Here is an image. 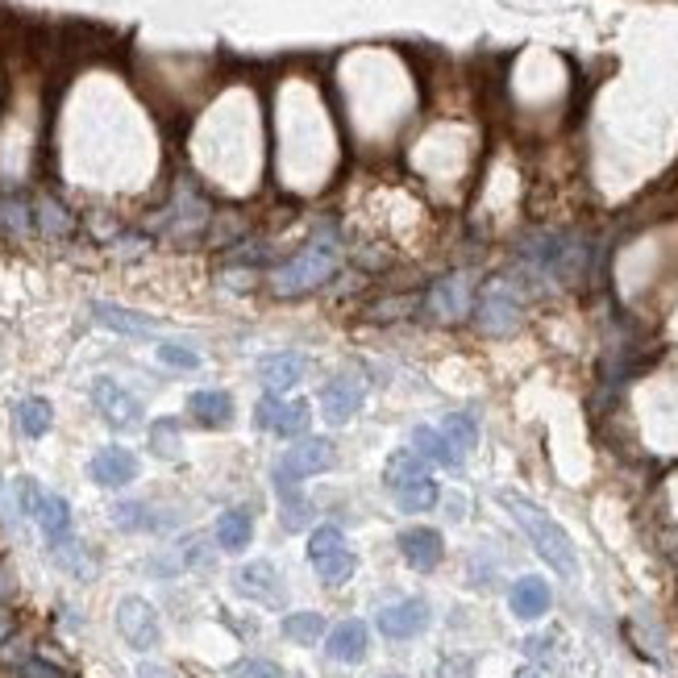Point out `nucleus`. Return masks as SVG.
Returning <instances> with one entry per match:
<instances>
[{"mask_svg": "<svg viewBox=\"0 0 678 678\" xmlns=\"http://www.w3.org/2000/svg\"><path fill=\"white\" fill-rule=\"evenodd\" d=\"M0 521L9 528H21V521H25L18 495H13V483H0Z\"/></svg>", "mask_w": 678, "mask_h": 678, "instance_id": "35", "label": "nucleus"}, {"mask_svg": "<svg viewBox=\"0 0 678 678\" xmlns=\"http://www.w3.org/2000/svg\"><path fill=\"white\" fill-rule=\"evenodd\" d=\"M213 542H217V549H225V554H242L246 545L255 542V521H250V512L246 508L220 512L217 525H213Z\"/></svg>", "mask_w": 678, "mask_h": 678, "instance_id": "23", "label": "nucleus"}, {"mask_svg": "<svg viewBox=\"0 0 678 678\" xmlns=\"http://www.w3.org/2000/svg\"><path fill=\"white\" fill-rule=\"evenodd\" d=\"M187 417L204 429H225L234 421V396L220 388H201L187 396Z\"/></svg>", "mask_w": 678, "mask_h": 678, "instance_id": "21", "label": "nucleus"}, {"mask_svg": "<svg viewBox=\"0 0 678 678\" xmlns=\"http://www.w3.org/2000/svg\"><path fill=\"white\" fill-rule=\"evenodd\" d=\"M549 604H554V592H549V583L537 575H525L512 583L508 592V608L516 620H542L545 612H549Z\"/></svg>", "mask_w": 678, "mask_h": 678, "instance_id": "19", "label": "nucleus"}, {"mask_svg": "<svg viewBox=\"0 0 678 678\" xmlns=\"http://www.w3.org/2000/svg\"><path fill=\"white\" fill-rule=\"evenodd\" d=\"M13 421H18L21 438H47V433H51L54 412H51V404H47V400L30 396V400H18V408H13Z\"/></svg>", "mask_w": 678, "mask_h": 678, "instance_id": "27", "label": "nucleus"}, {"mask_svg": "<svg viewBox=\"0 0 678 678\" xmlns=\"http://www.w3.org/2000/svg\"><path fill=\"white\" fill-rule=\"evenodd\" d=\"M516 678H542V675H537V670H521Z\"/></svg>", "mask_w": 678, "mask_h": 678, "instance_id": "42", "label": "nucleus"}, {"mask_svg": "<svg viewBox=\"0 0 678 678\" xmlns=\"http://www.w3.org/2000/svg\"><path fill=\"white\" fill-rule=\"evenodd\" d=\"M438 678H475V661H471V658H462V654H454V658H445V661H441Z\"/></svg>", "mask_w": 678, "mask_h": 678, "instance_id": "37", "label": "nucleus"}, {"mask_svg": "<svg viewBox=\"0 0 678 678\" xmlns=\"http://www.w3.org/2000/svg\"><path fill=\"white\" fill-rule=\"evenodd\" d=\"M113 525L121 533H167L175 516L146 504V500H121V504H113Z\"/></svg>", "mask_w": 678, "mask_h": 678, "instance_id": "18", "label": "nucleus"}, {"mask_svg": "<svg viewBox=\"0 0 678 678\" xmlns=\"http://www.w3.org/2000/svg\"><path fill=\"white\" fill-rule=\"evenodd\" d=\"M383 678H404V675H383Z\"/></svg>", "mask_w": 678, "mask_h": 678, "instance_id": "43", "label": "nucleus"}, {"mask_svg": "<svg viewBox=\"0 0 678 678\" xmlns=\"http://www.w3.org/2000/svg\"><path fill=\"white\" fill-rule=\"evenodd\" d=\"M146 441H151V450L163 462H175L179 454H184V433H179V421H175V417H163V421H154L151 433H146Z\"/></svg>", "mask_w": 678, "mask_h": 678, "instance_id": "28", "label": "nucleus"}, {"mask_svg": "<svg viewBox=\"0 0 678 678\" xmlns=\"http://www.w3.org/2000/svg\"><path fill=\"white\" fill-rule=\"evenodd\" d=\"M158 362L171 371H196L201 367V350L187 341H158Z\"/></svg>", "mask_w": 678, "mask_h": 678, "instance_id": "31", "label": "nucleus"}, {"mask_svg": "<svg viewBox=\"0 0 678 678\" xmlns=\"http://www.w3.org/2000/svg\"><path fill=\"white\" fill-rule=\"evenodd\" d=\"M275 495H279V521L288 533H305L312 525V504H308V495L300 492V483H275Z\"/></svg>", "mask_w": 678, "mask_h": 678, "instance_id": "25", "label": "nucleus"}, {"mask_svg": "<svg viewBox=\"0 0 678 678\" xmlns=\"http://www.w3.org/2000/svg\"><path fill=\"white\" fill-rule=\"evenodd\" d=\"M379 633L388 637V641H412V637H421L424 625H429V604L424 599H400V604H388V608H379Z\"/></svg>", "mask_w": 678, "mask_h": 678, "instance_id": "14", "label": "nucleus"}, {"mask_svg": "<svg viewBox=\"0 0 678 678\" xmlns=\"http://www.w3.org/2000/svg\"><path fill=\"white\" fill-rule=\"evenodd\" d=\"M362 400H367V383H362V374H355V371L333 374V379H329V383L321 388L325 421L346 424L358 412V408H362Z\"/></svg>", "mask_w": 678, "mask_h": 678, "instance_id": "12", "label": "nucleus"}, {"mask_svg": "<svg viewBox=\"0 0 678 678\" xmlns=\"http://www.w3.org/2000/svg\"><path fill=\"white\" fill-rule=\"evenodd\" d=\"M9 587H13V583H9V575H4V571H0V599H4V595H9Z\"/></svg>", "mask_w": 678, "mask_h": 678, "instance_id": "41", "label": "nucleus"}, {"mask_svg": "<svg viewBox=\"0 0 678 678\" xmlns=\"http://www.w3.org/2000/svg\"><path fill=\"white\" fill-rule=\"evenodd\" d=\"M30 521H34L38 528H42V537H47V549L51 545H63L75 537V521H71V504L63 500V495H54L42 487V495H38L34 512H30Z\"/></svg>", "mask_w": 678, "mask_h": 678, "instance_id": "15", "label": "nucleus"}, {"mask_svg": "<svg viewBox=\"0 0 678 678\" xmlns=\"http://www.w3.org/2000/svg\"><path fill=\"white\" fill-rule=\"evenodd\" d=\"M92 317H96V325L113 329V333H121V338L146 341V338H154V333H158V325H154L146 312H134V308H121V305H104V300H96V305H92Z\"/></svg>", "mask_w": 678, "mask_h": 678, "instance_id": "20", "label": "nucleus"}, {"mask_svg": "<svg viewBox=\"0 0 678 678\" xmlns=\"http://www.w3.org/2000/svg\"><path fill=\"white\" fill-rule=\"evenodd\" d=\"M51 562L59 571H68L71 578H80V583L96 578V554H92L84 542H75V537L63 545H51Z\"/></svg>", "mask_w": 678, "mask_h": 678, "instance_id": "26", "label": "nucleus"}, {"mask_svg": "<svg viewBox=\"0 0 678 678\" xmlns=\"http://www.w3.org/2000/svg\"><path fill=\"white\" fill-rule=\"evenodd\" d=\"M229 678H288V675L271 658H242L229 666Z\"/></svg>", "mask_w": 678, "mask_h": 678, "instance_id": "33", "label": "nucleus"}, {"mask_svg": "<svg viewBox=\"0 0 678 678\" xmlns=\"http://www.w3.org/2000/svg\"><path fill=\"white\" fill-rule=\"evenodd\" d=\"M383 483H388L396 508L408 512V516H421V512H433L441 500L438 479L429 475V462L412 450H396L383 466Z\"/></svg>", "mask_w": 678, "mask_h": 678, "instance_id": "2", "label": "nucleus"}, {"mask_svg": "<svg viewBox=\"0 0 678 678\" xmlns=\"http://www.w3.org/2000/svg\"><path fill=\"white\" fill-rule=\"evenodd\" d=\"M500 500H504V508L512 512V521L521 525V533L533 542V549L545 558V566H554L562 578H575L578 575V554H575V545H571V537H566V528H562L545 508H537L533 500H525V495L504 492Z\"/></svg>", "mask_w": 678, "mask_h": 678, "instance_id": "1", "label": "nucleus"}, {"mask_svg": "<svg viewBox=\"0 0 678 678\" xmlns=\"http://www.w3.org/2000/svg\"><path fill=\"white\" fill-rule=\"evenodd\" d=\"M137 454L134 450H125V445H104V450H96L92 454V462H88V475H92V483L96 487H109V492H121V487H130L137 479Z\"/></svg>", "mask_w": 678, "mask_h": 678, "instance_id": "11", "label": "nucleus"}, {"mask_svg": "<svg viewBox=\"0 0 678 678\" xmlns=\"http://www.w3.org/2000/svg\"><path fill=\"white\" fill-rule=\"evenodd\" d=\"M234 587H238L246 599H258V604H267V608H279L284 604V578L275 571L267 558H255L238 566V575H234Z\"/></svg>", "mask_w": 678, "mask_h": 678, "instance_id": "13", "label": "nucleus"}, {"mask_svg": "<svg viewBox=\"0 0 678 678\" xmlns=\"http://www.w3.org/2000/svg\"><path fill=\"white\" fill-rule=\"evenodd\" d=\"M117 633L125 637V645H134L137 654H151L154 645L163 641V625H158V612L137 599V595H125L117 604Z\"/></svg>", "mask_w": 678, "mask_h": 678, "instance_id": "10", "label": "nucleus"}, {"mask_svg": "<svg viewBox=\"0 0 678 678\" xmlns=\"http://www.w3.org/2000/svg\"><path fill=\"white\" fill-rule=\"evenodd\" d=\"M13 633H18V620H13V612H9V604L0 599V649L13 641Z\"/></svg>", "mask_w": 678, "mask_h": 678, "instance_id": "38", "label": "nucleus"}, {"mask_svg": "<svg viewBox=\"0 0 678 678\" xmlns=\"http://www.w3.org/2000/svg\"><path fill=\"white\" fill-rule=\"evenodd\" d=\"M305 371L308 362L296 350H275V355L258 358V379H263V388L271 391V396H284L288 388H296L305 379Z\"/></svg>", "mask_w": 678, "mask_h": 678, "instance_id": "17", "label": "nucleus"}, {"mask_svg": "<svg viewBox=\"0 0 678 678\" xmlns=\"http://www.w3.org/2000/svg\"><path fill=\"white\" fill-rule=\"evenodd\" d=\"M400 554H404V562L412 566V571L429 575V571H438L441 558H445V542H441L438 528L412 525L400 533Z\"/></svg>", "mask_w": 678, "mask_h": 678, "instance_id": "16", "label": "nucleus"}, {"mask_svg": "<svg viewBox=\"0 0 678 678\" xmlns=\"http://www.w3.org/2000/svg\"><path fill=\"white\" fill-rule=\"evenodd\" d=\"M412 454H421L424 462L445 466V471L462 466V454L450 445V441H445V433H441V429H433V424H417V429H412Z\"/></svg>", "mask_w": 678, "mask_h": 678, "instance_id": "24", "label": "nucleus"}, {"mask_svg": "<svg viewBox=\"0 0 678 678\" xmlns=\"http://www.w3.org/2000/svg\"><path fill=\"white\" fill-rule=\"evenodd\" d=\"M333 271H338V246H333V238H317L300 255H291L284 267H275L271 288L279 296H305V291H317L321 284H329Z\"/></svg>", "mask_w": 678, "mask_h": 678, "instance_id": "3", "label": "nucleus"}, {"mask_svg": "<svg viewBox=\"0 0 678 678\" xmlns=\"http://www.w3.org/2000/svg\"><path fill=\"white\" fill-rule=\"evenodd\" d=\"M88 396H92V404H96V412L104 417L109 429H137L142 417H146V408H142L134 391L121 388L117 379H109V374H96Z\"/></svg>", "mask_w": 678, "mask_h": 678, "instance_id": "8", "label": "nucleus"}, {"mask_svg": "<svg viewBox=\"0 0 678 678\" xmlns=\"http://www.w3.org/2000/svg\"><path fill=\"white\" fill-rule=\"evenodd\" d=\"M308 562H312V571H317L325 587H341L358 566V558L346 545V533L338 525H317L308 533Z\"/></svg>", "mask_w": 678, "mask_h": 678, "instance_id": "5", "label": "nucleus"}, {"mask_svg": "<svg viewBox=\"0 0 678 678\" xmlns=\"http://www.w3.org/2000/svg\"><path fill=\"white\" fill-rule=\"evenodd\" d=\"M338 462V445L329 438H300L296 445H288V454L275 462L271 483H305V479L333 471Z\"/></svg>", "mask_w": 678, "mask_h": 678, "instance_id": "6", "label": "nucleus"}, {"mask_svg": "<svg viewBox=\"0 0 678 678\" xmlns=\"http://www.w3.org/2000/svg\"><path fill=\"white\" fill-rule=\"evenodd\" d=\"M371 649V628L362 620H341L338 628L325 633V654L333 661H362Z\"/></svg>", "mask_w": 678, "mask_h": 678, "instance_id": "22", "label": "nucleus"}, {"mask_svg": "<svg viewBox=\"0 0 678 678\" xmlns=\"http://www.w3.org/2000/svg\"><path fill=\"white\" fill-rule=\"evenodd\" d=\"M424 312L433 317V321H466L471 312H475V288H471V275H445L438 279L429 296H424Z\"/></svg>", "mask_w": 678, "mask_h": 678, "instance_id": "9", "label": "nucleus"}, {"mask_svg": "<svg viewBox=\"0 0 678 678\" xmlns=\"http://www.w3.org/2000/svg\"><path fill=\"white\" fill-rule=\"evenodd\" d=\"M137 678H171V675L163 666H154V661H142V666H137Z\"/></svg>", "mask_w": 678, "mask_h": 678, "instance_id": "40", "label": "nucleus"}, {"mask_svg": "<svg viewBox=\"0 0 678 678\" xmlns=\"http://www.w3.org/2000/svg\"><path fill=\"white\" fill-rule=\"evenodd\" d=\"M325 633V616L321 612H288L284 616V637L296 645H317Z\"/></svg>", "mask_w": 678, "mask_h": 678, "instance_id": "30", "label": "nucleus"}, {"mask_svg": "<svg viewBox=\"0 0 678 678\" xmlns=\"http://www.w3.org/2000/svg\"><path fill=\"white\" fill-rule=\"evenodd\" d=\"M255 424L263 433H275V438L300 441L312 424V408L305 400H288V396H271L263 391V400L255 404Z\"/></svg>", "mask_w": 678, "mask_h": 678, "instance_id": "7", "label": "nucleus"}, {"mask_svg": "<svg viewBox=\"0 0 678 678\" xmlns=\"http://www.w3.org/2000/svg\"><path fill=\"white\" fill-rule=\"evenodd\" d=\"M441 433H445V441L459 450L462 459L475 450V441H479V421H475V412H450L445 421H441Z\"/></svg>", "mask_w": 678, "mask_h": 678, "instance_id": "29", "label": "nucleus"}, {"mask_svg": "<svg viewBox=\"0 0 678 678\" xmlns=\"http://www.w3.org/2000/svg\"><path fill=\"white\" fill-rule=\"evenodd\" d=\"M184 571V562H179V549L175 554H158V558L146 562V575L151 578H175Z\"/></svg>", "mask_w": 678, "mask_h": 678, "instance_id": "36", "label": "nucleus"}, {"mask_svg": "<svg viewBox=\"0 0 678 678\" xmlns=\"http://www.w3.org/2000/svg\"><path fill=\"white\" fill-rule=\"evenodd\" d=\"M34 217H38V229H42V234H51V238L71 234V213L59 201H51V196H47V201H38Z\"/></svg>", "mask_w": 678, "mask_h": 678, "instance_id": "32", "label": "nucleus"}, {"mask_svg": "<svg viewBox=\"0 0 678 678\" xmlns=\"http://www.w3.org/2000/svg\"><path fill=\"white\" fill-rule=\"evenodd\" d=\"M549 645H554L549 637H528V641H525V654H528V658L545 661V658H549Z\"/></svg>", "mask_w": 678, "mask_h": 678, "instance_id": "39", "label": "nucleus"}, {"mask_svg": "<svg viewBox=\"0 0 678 678\" xmlns=\"http://www.w3.org/2000/svg\"><path fill=\"white\" fill-rule=\"evenodd\" d=\"M179 562H184V571H208L213 566V554H208V545L201 537H187L179 545Z\"/></svg>", "mask_w": 678, "mask_h": 678, "instance_id": "34", "label": "nucleus"}, {"mask_svg": "<svg viewBox=\"0 0 678 678\" xmlns=\"http://www.w3.org/2000/svg\"><path fill=\"white\" fill-rule=\"evenodd\" d=\"M521 317H525V300H521V288L512 279H492L479 291L475 321L487 338H508L512 329H521Z\"/></svg>", "mask_w": 678, "mask_h": 678, "instance_id": "4", "label": "nucleus"}]
</instances>
